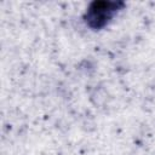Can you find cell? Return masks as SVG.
Wrapping results in <instances>:
<instances>
[{
    "mask_svg": "<svg viewBox=\"0 0 155 155\" xmlns=\"http://www.w3.org/2000/svg\"><path fill=\"white\" fill-rule=\"evenodd\" d=\"M124 6L122 1H93L84 15L86 24L92 29H102Z\"/></svg>",
    "mask_w": 155,
    "mask_h": 155,
    "instance_id": "6da1fadb",
    "label": "cell"
}]
</instances>
